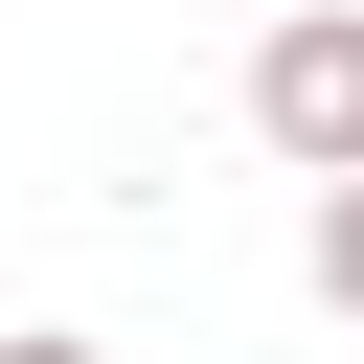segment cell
<instances>
[{"label":"cell","instance_id":"1","mask_svg":"<svg viewBox=\"0 0 364 364\" xmlns=\"http://www.w3.org/2000/svg\"><path fill=\"white\" fill-rule=\"evenodd\" d=\"M250 136H273L296 182H364V0H296V23H250Z\"/></svg>","mask_w":364,"mask_h":364},{"label":"cell","instance_id":"2","mask_svg":"<svg viewBox=\"0 0 364 364\" xmlns=\"http://www.w3.org/2000/svg\"><path fill=\"white\" fill-rule=\"evenodd\" d=\"M296 273H318V318H364V182H318V205H296Z\"/></svg>","mask_w":364,"mask_h":364},{"label":"cell","instance_id":"3","mask_svg":"<svg viewBox=\"0 0 364 364\" xmlns=\"http://www.w3.org/2000/svg\"><path fill=\"white\" fill-rule=\"evenodd\" d=\"M0 364H114V341H68V318H23V341H0Z\"/></svg>","mask_w":364,"mask_h":364}]
</instances>
